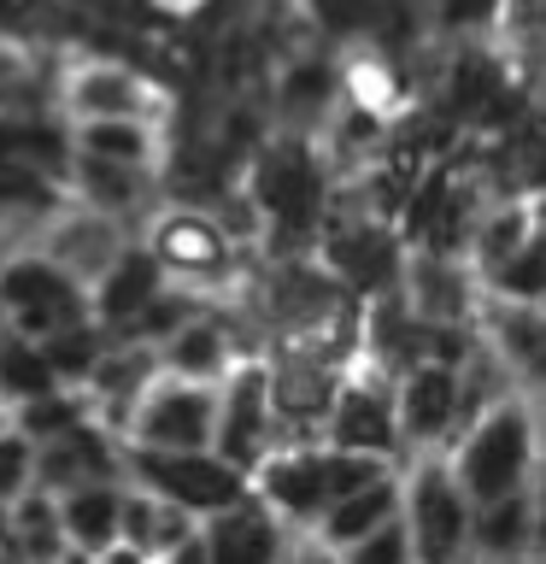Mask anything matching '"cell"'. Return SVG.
Instances as JSON below:
<instances>
[{
  "label": "cell",
  "mask_w": 546,
  "mask_h": 564,
  "mask_svg": "<svg viewBox=\"0 0 546 564\" xmlns=\"http://www.w3.org/2000/svg\"><path fill=\"white\" fill-rule=\"evenodd\" d=\"M241 188L253 194V206L264 218L259 259H299V253H317V236H324V218L335 206V188H341V171H335V159L324 153L317 135L276 130L259 148Z\"/></svg>",
  "instance_id": "6da1fadb"
},
{
  "label": "cell",
  "mask_w": 546,
  "mask_h": 564,
  "mask_svg": "<svg viewBox=\"0 0 546 564\" xmlns=\"http://www.w3.org/2000/svg\"><path fill=\"white\" fill-rule=\"evenodd\" d=\"M447 453H452V470H458V482L470 488L476 506L505 500V494H517V488H535L540 470H546L535 394H523V388L505 394L493 412L476 417Z\"/></svg>",
  "instance_id": "7a4b0ae2"
},
{
  "label": "cell",
  "mask_w": 546,
  "mask_h": 564,
  "mask_svg": "<svg viewBox=\"0 0 546 564\" xmlns=\"http://www.w3.org/2000/svg\"><path fill=\"white\" fill-rule=\"evenodd\" d=\"M317 259L341 276L347 294H359L364 306H370V300H382V294H400L412 241L400 236V224L364 212L359 194L341 183V188H335L329 218H324V236H317Z\"/></svg>",
  "instance_id": "3957f363"
},
{
  "label": "cell",
  "mask_w": 546,
  "mask_h": 564,
  "mask_svg": "<svg viewBox=\"0 0 546 564\" xmlns=\"http://www.w3.org/2000/svg\"><path fill=\"white\" fill-rule=\"evenodd\" d=\"M176 88H165L148 65L130 53H95V47H65L59 59V112L65 123L88 118H165L176 112Z\"/></svg>",
  "instance_id": "277c9868"
},
{
  "label": "cell",
  "mask_w": 546,
  "mask_h": 564,
  "mask_svg": "<svg viewBox=\"0 0 546 564\" xmlns=\"http://www.w3.org/2000/svg\"><path fill=\"white\" fill-rule=\"evenodd\" d=\"M405 488V529H412V553L417 564H470L476 541V500L458 482L452 453H412L400 465Z\"/></svg>",
  "instance_id": "5b68a950"
},
{
  "label": "cell",
  "mask_w": 546,
  "mask_h": 564,
  "mask_svg": "<svg viewBox=\"0 0 546 564\" xmlns=\"http://www.w3.org/2000/svg\"><path fill=\"white\" fill-rule=\"evenodd\" d=\"M123 482L159 494V500L194 511L200 523L223 518V511H236L253 500V476L236 470L218 447L206 453H165V447H135V441H123Z\"/></svg>",
  "instance_id": "8992f818"
},
{
  "label": "cell",
  "mask_w": 546,
  "mask_h": 564,
  "mask_svg": "<svg viewBox=\"0 0 546 564\" xmlns=\"http://www.w3.org/2000/svg\"><path fill=\"white\" fill-rule=\"evenodd\" d=\"M83 317H95V294L53 253H42V247H12L0 259V324L47 341V335L83 324Z\"/></svg>",
  "instance_id": "52a82bcc"
},
{
  "label": "cell",
  "mask_w": 546,
  "mask_h": 564,
  "mask_svg": "<svg viewBox=\"0 0 546 564\" xmlns=\"http://www.w3.org/2000/svg\"><path fill=\"white\" fill-rule=\"evenodd\" d=\"M329 447L347 453H370V458H394L405 465V430H400V377L382 365L359 359L347 370L341 394H335V412L324 423Z\"/></svg>",
  "instance_id": "ba28073f"
},
{
  "label": "cell",
  "mask_w": 546,
  "mask_h": 564,
  "mask_svg": "<svg viewBox=\"0 0 546 564\" xmlns=\"http://www.w3.org/2000/svg\"><path fill=\"white\" fill-rule=\"evenodd\" d=\"M347 100V53L329 42H306L294 53H282L271 70V112L276 130H299V135H324L329 118Z\"/></svg>",
  "instance_id": "9c48e42d"
},
{
  "label": "cell",
  "mask_w": 546,
  "mask_h": 564,
  "mask_svg": "<svg viewBox=\"0 0 546 564\" xmlns=\"http://www.w3.org/2000/svg\"><path fill=\"white\" fill-rule=\"evenodd\" d=\"M218 394L223 382H188V377H159L141 394L130 435L135 447H165V453H206L218 447Z\"/></svg>",
  "instance_id": "30bf717a"
},
{
  "label": "cell",
  "mask_w": 546,
  "mask_h": 564,
  "mask_svg": "<svg viewBox=\"0 0 546 564\" xmlns=\"http://www.w3.org/2000/svg\"><path fill=\"white\" fill-rule=\"evenodd\" d=\"M276 447H282V417L271 400V359H241L218 394V453L253 476Z\"/></svg>",
  "instance_id": "8fae6325"
},
{
  "label": "cell",
  "mask_w": 546,
  "mask_h": 564,
  "mask_svg": "<svg viewBox=\"0 0 546 564\" xmlns=\"http://www.w3.org/2000/svg\"><path fill=\"white\" fill-rule=\"evenodd\" d=\"M253 494L276 511L294 535H312L329 511L324 482V441H282V447L253 470Z\"/></svg>",
  "instance_id": "7c38bea8"
},
{
  "label": "cell",
  "mask_w": 546,
  "mask_h": 564,
  "mask_svg": "<svg viewBox=\"0 0 546 564\" xmlns=\"http://www.w3.org/2000/svg\"><path fill=\"white\" fill-rule=\"evenodd\" d=\"M400 294L423 324H482V306H488V282L470 259L423 253V247H412V259H405Z\"/></svg>",
  "instance_id": "4fadbf2b"
},
{
  "label": "cell",
  "mask_w": 546,
  "mask_h": 564,
  "mask_svg": "<svg viewBox=\"0 0 546 564\" xmlns=\"http://www.w3.org/2000/svg\"><path fill=\"white\" fill-rule=\"evenodd\" d=\"M65 188H70V200H77V206L130 224L135 236H141V224H148L153 212L165 206V171L118 165V159H95V153H77V159H70Z\"/></svg>",
  "instance_id": "5bb4252c"
},
{
  "label": "cell",
  "mask_w": 546,
  "mask_h": 564,
  "mask_svg": "<svg viewBox=\"0 0 546 564\" xmlns=\"http://www.w3.org/2000/svg\"><path fill=\"white\" fill-rule=\"evenodd\" d=\"M400 430H405V458L412 453H440L465 430V382L452 365H412L400 370Z\"/></svg>",
  "instance_id": "9a60e30c"
},
{
  "label": "cell",
  "mask_w": 546,
  "mask_h": 564,
  "mask_svg": "<svg viewBox=\"0 0 546 564\" xmlns=\"http://www.w3.org/2000/svg\"><path fill=\"white\" fill-rule=\"evenodd\" d=\"M130 241H135V229H130V224H118V218H106V212H88V206L70 200V206H65L59 218H53V224H47L30 247L53 253L70 276L95 289V282L118 264V253H123Z\"/></svg>",
  "instance_id": "2e32d148"
},
{
  "label": "cell",
  "mask_w": 546,
  "mask_h": 564,
  "mask_svg": "<svg viewBox=\"0 0 546 564\" xmlns=\"http://www.w3.org/2000/svg\"><path fill=\"white\" fill-rule=\"evenodd\" d=\"M165 289H171V271L159 264L153 247L135 236V241L118 253V264H112V271H106L88 294H95V317H100L106 329H112V335H135V324L148 317V306H153Z\"/></svg>",
  "instance_id": "e0dca14e"
},
{
  "label": "cell",
  "mask_w": 546,
  "mask_h": 564,
  "mask_svg": "<svg viewBox=\"0 0 546 564\" xmlns=\"http://www.w3.org/2000/svg\"><path fill=\"white\" fill-rule=\"evenodd\" d=\"M165 377V359H159L153 341H112V352L100 359V370L88 377V400H95V417L112 435H130V417L141 394Z\"/></svg>",
  "instance_id": "ac0fdd59"
},
{
  "label": "cell",
  "mask_w": 546,
  "mask_h": 564,
  "mask_svg": "<svg viewBox=\"0 0 546 564\" xmlns=\"http://www.w3.org/2000/svg\"><path fill=\"white\" fill-rule=\"evenodd\" d=\"M482 335L488 347L511 365L523 394H546V306H517V300H493L482 306Z\"/></svg>",
  "instance_id": "d6986e66"
},
{
  "label": "cell",
  "mask_w": 546,
  "mask_h": 564,
  "mask_svg": "<svg viewBox=\"0 0 546 564\" xmlns=\"http://www.w3.org/2000/svg\"><path fill=\"white\" fill-rule=\"evenodd\" d=\"M206 546H211V564H282V553L294 546V529L253 494L247 506L206 523Z\"/></svg>",
  "instance_id": "ffe728a7"
},
{
  "label": "cell",
  "mask_w": 546,
  "mask_h": 564,
  "mask_svg": "<svg viewBox=\"0 0 546 564\" xmlns=\"http://www.w3.org/2000/svg\"><path fill=\"white\" fill-rule=\"evenodd\" d=\"M70 141H77V153L118 159V165L165 171L171 123H165V118H88V123H70Z\"/></svg>",
  "instance_id": "44dd1931"
},
{
  "label": "cell",
  "mask_w": 546,
  "mask_h": 564,
  "mask_svg": "<svg viewBox=\"0 0 546 564\" xmlns=\"http://www.w3.org/2000/svg\"><path fill=\"white\" fill-rule=\"evenodd\" d=\"M470 558H482V564H528L535 558V488H517L505 500L476 506Z\"/></svg>",
  "instance_id": "7402d4cb"
},
{
  "label": "cell",
  "mask_w": 546,
  "mask_h": 564,
  "mask_svg": "<svg viewBox=\"0 0 546 564\" xmlns=\"http://www.w3.org/2000/svg\"><path fill=\"white\" fill-rule=\"evenodd\" d=\"M400 511H405V488H400V470H394V476H382V482H370L359 494H347V500H335L312 535L324 546H335V553H347V546H359V541L376 535V529H387Z\"/></svg>",
  "instance_id": "603a6c76"
},
{
  "label": "cell",
  "mask_w": 546,
  "mask_h": 564,
  "mask_svg": "<svg viewBox=\"0 0 546 564\" xmlns=\"http://www.w3.org/2000/svg\"><path fill=\"white\" fill-rule=\"evenodd\" d=\"M123 476L118 482H83L59 494V511H65V535L77 553H106V546L123 541Z\"/></svg>",
  "instance_id": "cb8c5ba5"
},
{
  "label": "cell",
  "mask_w": 546,
  "mask_h": 564,
  "mask_svg": "<svg viewBox=\"0 0 546 564\" xmlns=\"http://www.w3.org/2000/svg\"><path fill=\"white\" fill-rule=\"evenodd\" d=\"M7 523H12V558H18V564H65L70 535H65L59 494L30 488L24 500L7 506Z\"/></svg>",
  "instance_id": "d4e9b609"
},
{
  "label": "cell",
  "mask_w": 546,
  "mask_h": 564,
  "mask_svg": "<svg viewBox=\"0 0 546 564\" xmlns=\"http://www.w3.org/2000/svg\"><path fill=\"white\" fill-rule=\"evenodd\" d=\"M200 518L194 511H183V506H171V500H159V494H148V488H123V541L130 546H141V553H153V558H165V553H176L188 535H200Z\"/></svg>",
  "instance_id": "484cf974"
},
{
  "label": "cell",
  "mask_w": 546,
  "mask_h": 564,
  "mask_svg": "<svg viewBox=\"0 0 546 564\" xmlns=\"http://www.w3.org/2000/svg\"><path fill=\"white\" fill-rule=\"evenodd\" d=\"M59 370H53L47 359V347L35 341V335L24 329H12V324H0V400L12 405H30V400H42V394H59Z\"/></svg>",
  "instance_id": "4316f807"
},
{
  "label": "cell",
  "mask_w": 546,
  "mask_h": 564,
  "mask_svg": "<svg viewBox=\"0 0 546 564\" xmlns=\"http://www.w3.org/2000/svg\"><path fill=\"white\" fill-rule=\"evenodd\" d=\"M535 229H540L535 200H493V206L482 212V229H476V253H470V264L482 271V282L500 271V264L517 253V247L535 236Z\"/></svg>",
  "instance_id": "83f0119b"
},
{
  "label": "cell",
  "mask_w": 546,
  "mask_h": 564,
  "mask_svg": "<svg viewBox=\"0 0 546 564\" xmlns=\"http://www.w3.org/2000/svg\"><path fill=\"white\" fill-rule=\"evenodd\" d=\"M112 341L118 335L100 324V317H83V324H70V329H59V335H47V359H53V370H59V382L65 388H88V377L100 370V359L112 352Z\"/></svg>",
  "instance_id": "f1b7e54d"
},
{
  "label": "cell",
  "mask_w": 546,
  "mask_h": 564,
  "mask_svg": "<svg viewBox=\"0 0 546 564\" xmlns=\"http://www.w3.org/2000/svg\"><path fill=\"white\" fill-rule=\"evenodd\" d=\"M12 423L35 441V447H47V441H59L70 430H83V423H95V400H88V388H59V394H42V400L18 405Z\"/></svg>",
  "instance_id": "f546056e"
},
{
  "label": "cell",
  "mask_w": 546,
  "mask_h": 564,
  "mask_svg": "<svg viewBox=\"0 0 546 564\" xmlns=\"http://www.w3.org/2000/svg\"><path fill=\"white\" fill-rule=\"evenodd\" d=\"M493 300H517V306H546V224L488 276Z\"/></svg>",
  "instance_id": "4dcf8cb0"
},
{
  "label": "cell",
  "mask_w": 546,
  "mask_h": 564,
  "mask_svg": "<svg viewBox=\"0 0 546 564\" xmlns=\"http://www.w3.org/2000/svg\"><path fill=\"white\" fill-rule=\"evenodd\" d=\"M440 42H493L505 0H429Z\"/></svg>",
  "instance_id": "1f68e13d"
},
{
  "label": "cell",
  "mask_w": 546,
  "mask_h": 564,
  "mask_svg": "<svg viewBox=\"0 0 546 564\" xmlns=\"http://www.w3.org/2000/svg\"><path fill=\"white\" fill-rule=\"evenodd\" d=\"M400 465L394 458H370V453H347V447H329L324 441V482H329V506L347 500V494H359L370 482H382V476H394Z\"/></svg>",
  "instance_id": "d6a6232c"
},
{
  "label": "cell",
  "mask_w": 546,
  "mask_h": 564,
  "mask_svg": "<svg viewBox=\"0 0 546 564\" xmlns=\"http://www.w3.org/2000/svg\"><path fill=\"white\" fill-rule=\"evenodd\" d=\"M30 488H35V441L18 423H7L0 430V506L24 500Z\"/></svg>",
  "instance_id": "836d02e7"
},
{
  "label": "cell",
  "mask_w": 546,
  "mask_h": 564,
  "mask_svg": "<svg viewBox=\"0 0 546 564\" xmlns=\"http://www.w3.org/2000/svg\"><path fill=\"white\" fill-rule=\"evenodd\" d=\"M299 564H347V553H335L317 535H299Z\"/></svg>",
  "instance_id": "e575fe53"
},
{
  "label": "cell",
  "mask_w": 546,
  "mask_h": 564,
  "mask_svg": "<svg viewBox=\"0 0 546 564\" xmlns=\"http://www.w3.org/2000/svg\"><path fill=\"white\" fill-rule=\"evenodd\" d=\"M95 564H159V558L130 546V541H118V546H106V553H95Z\"/></svg>",
  "instance_id": "d590c367"
},
{
  "label": "cell",
  "mask_w": 546,
  "mask_h": 564,
  "mask_svg": "<svg viewBox=\"0 0 546 564\" xmlns=\"http://www.w3.org/2000/svg\"><path fill=\"white\" fill-rule=\"evenodd\" d=\"M535 553H546V470L535 482Z\"/></svg>",
  "instance_id": "8d00e7d4"
},
{
  "label": "cell",
  "mask_w": 546,
  "mask_h": 564,
  "mask_svg": "<svg viewBox=\"0 0 546 564\" xmlns=\"http://www.w3.org/2000/svg\"><path fill=\"white\" fill-rule=\"evenodd\" d=\"M528 88H535V106L546 112V42H540V53H535V65H528Z\"/></svg>",
  "instance_id": "74e56055"
},
{
  "label": "cell",
  "mask_w": 546,
  "mask_h": 564,
  "mask_svg": "<svg viewBox=\"0 0 546 564\" xmlns=\"http://www.w3.org/2000/svg\"><path fill=\"white\" fill-rule=\"evenodd\" d=\"M282 564H299V535H294V546H288V553H282Z\"/></svg>",
  "instance_id": "f35d334b"
},
{
  "label": "cell",
  "mask_w": 546,
  "mask_h": 564,
  "mask_svg": "<svg viewBox=\"0 0 546 564\" xmlns=\"http://www.w3.org/2000/svg\"><path fill=\"white\" fill-rule=\"evenodd\" d=\"M7 253H12V241H7V236H0V259H7Z\"/></svg>",
  "instance_id": "ab89813d"
},
{
  "label": "cell",
  "mask_w": 546,
  "mask_h": 564,
  "mask_svg": "<svg viewBox=\"0 0 546 564\" xmlns=\"http://www.w3.org/2000/svg\"><path fill=\"white\" fill-rule=\"evenodd\" d=\"M528 564H546V553H535V558H528Z\"/></svg>",
  "instance_id": "60d3db41"
}]
</instances>
